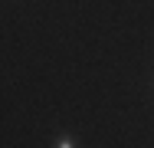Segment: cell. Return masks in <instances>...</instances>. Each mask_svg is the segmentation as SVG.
<instances>
[{
	"label": "cell",
	"mask_w": 154,
	"mask_h": 148,
	"mask_svg": "<svg viewBox=\"0 0 154 148\" xmlns=\"http://www.w3.org/2000/svg\"><path fill=\"white\" fill-rule=\"evenodd\" d=\"M53 148H79V138H75V135H69V132H62L59 138L53 142Z\"/></svg>",
	"instance_id": "6da1fadb"
}]
</instances>
